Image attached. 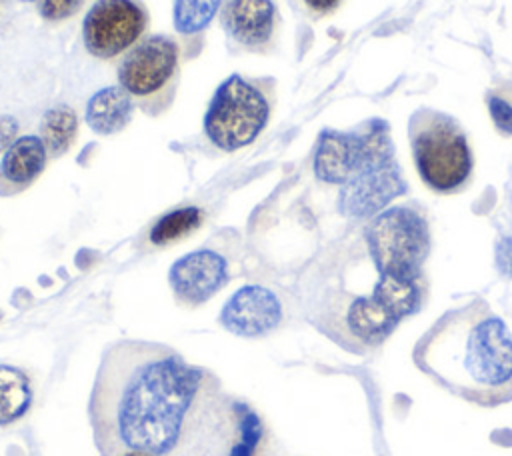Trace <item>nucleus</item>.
<instances>
[{
	"instance_id": "20",
	"label": "nucleus",
	"mask_w": 512,
	"mask_h": 456,
	"mask_svg": "<svg viewBox=\"0 0 512 456\" xmlns=\"http://www.w3.org/2000/svg\"><path fill=\"white\" fill-rule=\"evenodd\" d=\"M486 102H488V112L494 126L502 134L512 136V86L490 92Z\"/></svg>"
},
{
	"instance_id": "16",
	"label": "nucleus",
	"mask_w": 512,
	"mask_h": 456,
	"mask_svg": "<svg viewBox=\"0 0 512 456\" xmlns=\"http://www.w3.org/2000/svg\"><path fill=\"white\" fill-rule=\"evenodd\" d=\"M76 132L78 116L70 106L58 104L42 114L40 138L48 150V156H62L72 146Z\"/></svg>"
},
{
	"instance_id": "7",
	"label": "nucleus",
	"mask_w": 512,
	"mask_h": 456,
	"mask_svg": "<svg viewBox=\"0 0 512 456\" xmlns=\"http://www.w3.org/2000/svg\"><path fill=\"white\" fill-rule=\"evenodd\" d=\"M146 28V12L136 0H96L82 20V42L96 58L130 50Z\"/></svg>"
},
{
	"instance_id": "18",
	"label": "nucleus",
	"mask_w": 512,
	"mask_h": 456,
	"mask_svg": "<svg viewBox=\"0 0 512 456\" xmlns=\"http://www.w3.org/2000/svg\"><path fill=\"white\" fill-rule=\"evenodd\" d=\"M222 0H174L172 24L178 34L192 36L208 28L220 10Z\"/></svg>"
},
{
	"instance_id": "26",
	"label": "nucleus",
	"mask_w": 512,
	"mask_h": 456,
	"mask_svg": "<svg viewBox=\"0 0 512 456\" xmlns=\"http://www.w3.org/2000/svg\"><path fill=\"white\" fill-rule=\"evenodd\" d=\"M18 2H34V0H18Z\"/></svg>"
},
{
	"instance_id": "9",
	"label": "nucleus",
	"mask_w": 512,
	"mask_h": 456,
	"mask_svg": "<svg viewBox=\"0 0 512 456\" xmlns=\"http://www.w3.org/2000/svg\"><path fill=\"white\" fill-rule=\"evenodd\" d=\"M408 184L396 158L376 164L344 186L338 192V210L352 220H370L382 212L394 198L406 194Z\"/></svg>"
},
{
	"instance_id": "5",
	"label": "nucleus",
	"mask_w": 512,
	"mask_h": 456,
	"mask_svg": "<svg viewBox=\"0 0 512 456\" xmlns=\"http://www.w3.org/2000/svg\"><path fill=\"white\" fill-rule=\"evenodd\" d=\"M270 106L260 88L240 74H230L214 90L202 128L206 138L224 152L254 142L266 128Z\"/></svg>"
},
{
	"instance_id": "24",
	"label": "nucleus",
	"mask_w": 512,
	"mask_h": 456,
	"mask_svg": "<svg viewBox=\"0 0 512 456\" xmlns=\"http://www.w3.org/2000/svg\"><path fill=\"white\" fill-rule=\"evenodd\" d=\"M342 0H304V4L312 10V12H318V14H326V12H332Z\"/></svg>"
},
{
	"instance_id": "15",
	"label": "nucleus",
	"mask_w": 512,
	"mask_h": 456,
	"mask_svg": "<svg viewBox=\"0 0 512 456\" xmlns=\"http://www.w3.org/2000/svg\"><path fill=\"white\" fill-rule=\"evenodd\" d=\"M32 404L30 378L16 366H0V426L20 420Z\"/></svg>"
},
{
	"instance_id": "25",
	"label": "nucleus",
	"mask_w": 512,
	"mask_h": 456,
	"mask_svg": "<svg viewBox=\"0 0 512 456\" xmlns=\"http://www.w3.org/2000/svg\"><path fill=\"white\" fill-rule=\"evenodd\" d=\"M116 456H158V454L144 452V450H124V452H118Z\"/></svg>"
},
{
	"instance_id": "3",
	"label": "nucleus",
	"mask_w": 512,
	"mask_h": 456,
	"mask_svg": "<svg viewBox=\"0 0 512 456\" xmlns=\"http://www.w3.org/2000/svg\"><path fill=\"white\" fill-rule=\"evenodd\" d=\"M412 160L426 188L438 194L460 192L472 176L474 158L464 130L446 114L424 110L410 122Z\"/></svg>"
},
{
	"instance_id": "2",
	"label": "nucleus",
	"mask_w": 512,
	"mask_h": 456,
	"mask_svg": "<svg viewBox=\"0 0 512 456\" xmlns=\"http://www.w3.org/2000/svg\"><path fill=\"white\" fill-rule=\"evenodd\" d=\"M420 372L480 408L512 400V334L480 298L444 312L414 344Z\"/></svg>"
},
{
	"instance_id": "11",
	"label": "nucleus",
	"mask_w": 512,
	"mask_h": 456,
	"mask_svg": "<svg viewBox=\"0 0 512 456\" xmlns=\"http://www.w3.org/2000/svg\"><path fill=\"white\" fill-rule=\"evenodd\" d=\"M282 320L278 296L260 284L238 288L220 310V324L238 336L256 338L272 332Z\"/></svg>"
},
{
	"instance_id": "14",
	"label": "nucleus",
	"mask_w": 512,
	"mask_h": 456,
	"mask_svg": "<svg viewBox=\"0 0 512 456\" xmlns=\"http://www.w3.org/2000/svg\"><path fill=\"white\" fill-rule=\"evenodd\" d=\"M134 96L128 94L120 84L104 86L96 90L84 110L86 124L100 136H110L128 126L134 114Z\"/></svg>"
},
{
	"instance_id": "12",
	"label": "nucleus",
	"mask_w": 512,
	"mask_h": 456,
	"mask_svg": "<svg viewBox=\"0 0 512 456\" xmlns=\"http://www.w3.org/2000/svg\"><path fill=\"white\" fill-rule=\"evenodd\" d=\"M48 150L40 136L24 134L2 154L0 160V196L26 190L46 168Z\"/></svg>"
},
{
	"instance_id": "8",
	"label": "nucleus",
	"mask_w": 512,
	"mask_h": 456,
	"mask_svg": "<svg viewBox=\"0 0 512 456\" xmlns=\"http://www.w3.org/2000/svg\"><path fill=\"white\" fill-rule=\"evenodd\" d=\"M178 66V44L166 34H152L132 46L118 66V84L134 98L160 92Z\"/></svg>"
},
{
	"instance_id": "21",
	"label": "nucleus",
	"mask_w": 512,
	"mask_h": 456,
	"mask_svg": "<svg viewBox=\"0 0 512 456\" xmlns=\"http://www.w3.org/2000/svg\"><path fill=\"white\" fill-rule=\"evenodd\" d=\"M84 0H38V14L48 22H60L74 16Z\"/></svg>"
},
{
	"instance_id": "10",
	"label": "nucleus",
	"mask_w": 512,
	"mask_h": 456,
	"mask_svg": "<svg viewBox=\"0 0 512 456\" xmlns=\"http://www.w3.org/2000/svg\"><path fill=\"white\" fill-rule=\"evenodd\" d=\"M176 300L188 308L200 306L228 282V262L222 254L202 248L180 256L168 270Z\"/></svg>"
},
{
	"instance_id": "19",
	"label": "nucleus",
	"mask_w": 512,
	"mask_h": 456,
	"mask_svg": "<svg viewBox=\"0 0 512 456\" xmlns=\"http://www.w3.org/2000/svg\"><path fill=\"white\" fill-rule=\"evenodd\" d=\"M232 416L236 424V442L230 448V456H254L264 440L262 420L246 404L232 406Z\"/></svg>"
},
{
	"instance_id": "4",
	"label": "nucleus",
	"mask_w": 512,
	"mask_h": 456,
	"mask_svg": "<svg viewBox=\"0 0 512 456\" xmlns=\"http://www.w3.org/2000/svg\"><path fill=\"white\" fill-rule=\"evenodd\" d=\"M366 252L382 274L422 278L430 254V224L414 204L388 206L372 216L362 230Z\"/></svg>"
},
{
	"instance_id": "23",
	"label": "nucleus",
	"mask_w": 512,
	"mask_h": 456,
	"mask_svg": "<svg viewBox=\"0 0 512 456\" xmlns=\"http://www.w3.org/2000/svg\"><path fill=\"white\" fill-rule=\"evenodd\" d=\"M496 266L502 274L512 276V238H500L496 244Z\"/></svg>"
},
{
	"instance_id": "13",
	"label": "nucleus",
	"mask_w": 512,
	"mask_h": 456,
	"mask_svg": "<svg viewBox=\"0 0 512 456\" xmlns=\"http://www.w3.org/2000/svg\"><path fill=\"white\" fill-rule=\"evenodd\" d=\"M222 22L236 42L260 46L274 32L276 6L272 0H226Z\"/></svg>"
},
{
	"instance_id": "22",
	"label": "nucleus",
	"mask_w": 512,
	"mask_h": 456,
	"mask_svg": "<svg viewBox=\"0 0 512 456\" xmlns=\"http://www.w3.org/2000/svg\"><path fill=\"white\" fill-rule=\"evenodd\" d=\"M20 132V122L12 114H0V154H4L16 140Z\"/></svg>"
},
{
	"instance_id": "6",
	"label": "nucleus",
	"mask_w": 512,
	"mask_h": 456,
	"mask_svg": "<svg viewBox=\"0 0 512 456\" xmlns=\"http://www.w3.org/2000/svg\"><path fill=\"white\" fill-rule=\"evenodd\" d=\"M394 144L388 122L372 118L358 130H322L314 150V174L318 180L344 186L360 172L392 160Z\"/></svg>"
},
{
	"instance_id": "1",
	"label": "nucleus",
	"mask_w": 512,
	"mask_h": 456,
	"mask_svg": "<svg viewBox=\"0 0 512 456\" xmlns=\"http://www.w3.org/2000/svg\"><path fill=\"white\" fill-rule=\"evenodd\" d=\"M216 398L214 378L174 348L146 340L110 344L96 370L88 420L102 456L174 452Z\"/></svg>"
},
{
	"instance_id": "17",
	"label": "nucleus",
	"mask_w": 512,
	"mask_h": 456,
	"mask_svg": "<svg viewBox=\"0 0 512 456\" xmlns=\"http://www.w3.org/2000/svg\"><path fill=\"white\" fill-rule=\"evenodd\" d=\"M202 220H204V212L198 206H182V208L170 210L152 224L148 232V240L154 246L172 244L192 234L196 228H200Z\"/></svg>"
}]
</instances>
